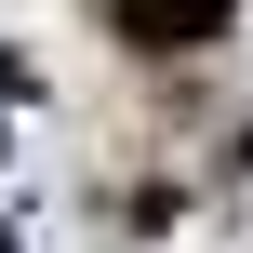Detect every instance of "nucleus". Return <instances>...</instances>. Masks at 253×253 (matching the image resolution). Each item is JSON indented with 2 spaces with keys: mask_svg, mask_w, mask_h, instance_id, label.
<instances>
[{
  "mask_svg": "<svg viewBox=\"0 0 253 253\" xmlns=\"http://www.w3.org/2000/svg\"><path fill=\"white\" fill-rule=\"evenodd\" d=\"M120 13V40L133 53H200V40H227V13L240 0H107Z\"/></svg>",
  "mask_w": 253,
  "mask_h": 253,
  "instance_id": "obj_1",
  "label": "nucleus"
}]
</instances>
